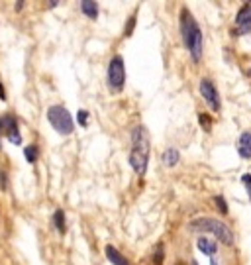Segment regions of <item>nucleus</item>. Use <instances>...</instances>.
Listing matches in <instances>:
<instances>
[{
    "label": "nucleus",
    "instance_id": "nucleus-1",
    "mask_svg": "<svg viewBox=\"0 0 251 265\" xmlns=\"http://www.w3.org/2000/svg\"><path fill=\"white\" fill-rule=\"evenodd\" d=\"M181 34H183V41H184V47L190 53V57L198 63L200 59H202L204 35H202L200 26L196 24V20L192 18V14L186 8L181 10Z\"/></svg>",
    "mask_w": 251,
    "mask_h": 265
},
{
    "label": "nucleus",
    "instance_id": "nucleus-2",
    "mask_svg": "<svg viewBox=\"0 0 251 265\" xmlns=\"http://www.w3.org/2000/svg\"><path fill=\"white\" fill-rule=\"evenodd\" d=\"M149 163V132L145 126H137L132 132V151H130V165L137 175L147 173Z\"/></svg>",
    "mask_w": 251,
    "mask_h": 265
},
{
    "label": "nucleus",
    "instance_id": "nucleus-3",
    "mask_svg": "<svg viewBox=\"0 0 251 265\" xmlns=\"http://www.w3.org/2000/svg\"><path fill=\"white\" fill-rule=\"evenodd\" d=\"M192 232H208V234H214L216 240H220L224 246H232L234 244V232L228 228V224L220 222L218 218H212V216H202V218H196L190 222L188 226Z\"/></svg>",
    "mask_w": 251,
    "mask_h": 265
},
{
    "label": "nucleus",
    "instance_id": "nucleus-4",
    "mask_svg": "<svg viewBox=\"0 0 251 265\" xmlns=\"http://www.w3.org/2000/svg\"><path fill=\"white\" fill-rule=\"evenodd\" d=\"M47 120L49 124L53 126V130L61 136H71L73 130H75V124H73V118L69 114V110L61 104H53L47 108Z\"/></svg>",
    "mask_w": 251,
    "mask_h": 265
},
{
    "label": "nucleus",
    "instance_id": "nucleus-5",
    "mask_svg": "<svg viewBox=\"0 0 251 265\" xmlns=\"http://www.w3.org/2000/svg\"><path fill=\"white\" fill-rule=\"evenodd\" d=\"M106 83H108V88L114 90V92H120L124 88V85H126V67H124V59L120 55L112 57V61L108 63Z\"/></svg>",
    "mask_w": 251,
    "mask_h": 265
},
{
    "label": "nucleus",
    "instance_id": "nucleus-6",
    "mask_svg": "<svg viewBox=\"0 0 251 265\" xmlns=\"http://www.w3.org/2000/svg\"><path fill=\"white\" fill-rule=\"evenodd\" d=\"M200 94L204 96V100L210 106L212 112H220V108H222L220 94H218V90H216V87H214V83L210 79H202V81H200Z\"/></svg>",
    "mask_w": 251,
    "mask_h": 265
},
{
    "label": "nucleus",
    "instance_id": "nucleus-7",
    "mask_svg": "<svg viewBox=\"0 0 251 265\" xmlns=\"http://www.w3.org/2000/svg\"><path fill=\"white\" fill-rule=\"evenodd\" d=\"M235 26H237L235 34H249L251 32V2L241 6V10L235 16Z\"/></svg>",
    "mask_w": 251,
    "mask_h": 265
},
{
    "label": "nucleus",
    "instance_id": "nucleus-8",
    "mask_svg": "<svg viewBox=\"0 0 251 265\" xmlns=\"http://www.w3.org/2000/svg\"><path fill=\"white\" fill-rule=\"evenodd\" d=\"M196 246H198V249L202 251L204 255H210V257H214L216 251H218V244L212 242V240H208L206 236H200L198 242H196Z\"/></svg>",
    "mask_w": 251,
    "mask_h": 265
},
{
    "label": "nucleus",
    "instance_id": "nucleus-9",
    "mask_svg": "<svg viewBox=\"0 0 251 265\" xmlns=\"http://www.w3.org/2000/svg\"><path fill=\"white\" fill-rule=\"evenodd\" d=\"M237 151L243 159H251V132H243L239 136V143H237Z\"/></svg>",
    "mask_w": 251,
    "mask_h": 265
},
{
    "label": "nucleus",
    "instance_id": "nucleus-10",
    "mask_svg": "<svg viewBox=\"0 0 251 265\" xmlns=\"http://www.w3.org/2000/svg\"><path fill=\"white\" fill-rule=\"evenodd\" d=\"M104 253H106V257H108V261L110 263H114V265H130V261L114 247V246H106L104 247Z\"/></svg>",
    "mask_w": 251,
    "mask_h": 265
},
{
    "label": "nucleus",
    "instance_id": "nucleus-11",
    "mask_svg": "<svg viewBox=\"0 0 251 265\" xmlns=\"http://www.w3.org/2000/svg\"><path fill=\"white\" fill-rule=\"evenodd\" d=\"M14 128H18V122L12 114H4V116H0V134H6L12 132Z\"/></svg>",
    "mask_w": 251,
    "mask_h": 265
},
{
    "label": "nucleus",
    "instance_id": "nucleus-12",
    "mask_svg": "<svg viewBox=\"0 0 251 265\" xmlns=\"http://www.w3.org/2000/svg\"><path fill=\"white\" fill-rule=\"evenodd\" d=\"M81 10L90 20H96V16H98V4L92 2V0H83V2H81Z\"/></svg>",
    "mask_w": 251,
    "mask_h": 265
},
{
    "label": "nucleus",
    "instance_id": "nucleus-13",
    "mask_svg": "<svg viewBox=\"0 0 251 265\" xmlns=\"http://www.w3.org/2000/svg\"><path fill=\"white\" fill-rule=\"evenodd\" d=\"M179 149H175V147H169L165 153H163V163L167 165V167H175L177 163H179Z\"/></svg>",
    "mask_w": 251,
    "mask_h": 265
},
{
    "label": "nucleus",
    "instance_id": "nucleus-14",
    "mask_svg": "<svg viewBox=\"0 0 251 265\" xmlns=\"http://www.w3.org/2000/svg\"><path fill=\"white\" fill-rule=\"evenodd\" d=\"M53 224H55L57 232L65 234L67 226H65V214H63V210H55V214H53Z\"/></svg>",
    "mask_w": 251,
    "mask_h": 265
},
{
    "label": "nucleus",
    "instance_id": "nucleus-15",
    "mask_svg": "<svg viewBox=\"0 0 251 265\" xmlns=\"http://www.w3.org/2000/svg\"><path fill=\"white\" fill-rule=\"evenodd\" d=\"M163 259H165V251H163V244H159V246H157V249L153 251L151 265H163Z\"/></svg>",
    "mask_w": 251,
    "mask_h": 265
},
{
    "label": "nucleus",
    "instance_id": "nucleus-16",
    "mask_svg": "<svg viewBox=\"0 0 251 265\" xmlns=\"http://www.w3.org/2000/svg\"><path fill=\"white\" fill-rule=\"evenodd\" d=\"M24 155H26V159H28L30 163H33V161H37L39 151H37V147H35V145H28V147L24 149Z\"/></svg>",
    "mask_w": 251,
    "mask_h": 265
},
{
    "label": "nucleus",
    "instance_id": "nucleus-17",
    "mask_svg": "<svg viewBox=\"0 0 251 265\" xmlns=\"http://www.w3.org/2000/svg\"><path fill=\"white\" fill-rule=\"evenodd\" d=\"M6 138H8V141H10V143H14V145H20V143H22V136H20L18 128H14L12 132H8V136H6Z\"/></svg>",
    "mask_w": 251,
    "mask_h": 265
},
{
    "label": "nucleus",
    "instance_id": "nucleus-18",
    "mask_svg": "<svg viewBox=\"0 0 251 265\" xmlns=\"http://www.w3.org/2000/svg\"><path fill=\"white\" fill-rule=\"evenodd\" d=\"M198 122H200V126H202L206 132H212V120L206 114H198Z\"/></svg>",
    "mask_w": 251,
    "mask_h": 265
},
{
    "label": "nucleus",
    "instance_id": "nucleus-19",
    "mask_svg": "<svg viewBox=\"0 0 251 265\" xmlns=\"http://www.w3.org/2000/svg\"><path fill=\"white\" fill-rule=\"evenodd\" d=\"M214 202H216V206H218V210L222 212V214H228V204H226L224 196H214Z\"/></svg>",
    "mask_w": 251,
    "mask_h": 265
},
{
    "label": "nucleus",
    "instance_id": "nucleus-20",
    "mask_svg": "<svg viewBox=\"0 0 251 265\" xmlns=\"http://www.w3.org/2000/svg\"><path fill=\"white\" fill-rule=\"evenodd\" d=\"M77 120H79V124H81L83 128H86V124H88V112H86V110H79Z\"/></svg>",
    "mask_w": 251,
    "mask_h": 265
},
{
    "label": "nucleus",
    "instance_id": "nucleus-21",
    "mask_svg": "<svg viewBox=\"0 0 251 265\" xmlns=\"http://www.w3.org/2000/svg\"><path fill=\"white\" fill-rule=\"evenodd\" d=\"M241 183L245 185V191H247V196L251 198V175H249V173H245V175L241 177Z\"/></svg>",
    "mask_w": 251,
    "mask_h": 265
},
{
    "label": "nucleus",
    "instance_id": "nucleus-22",
    "mask_svg": "<svg viewBox=\"0 0 251 265\" xmlns=\"http://www.w3.org/2000/svg\"><path fill=\"white\" fill-rule=\"evenodd\" d=\"M134 26H135V16H132V18H130V22H128V28L124 30V35H126V37H130V35H132V32H134Z\"/></svg>",
    "mask_w": 251,
    "mask_h": 265
},
{
    "label": "nucleus",
    "instance_id": "nucleus-23",
    "mask_svg": "<svg viewBox=\"0 0 251 265\" xmlns=\"http://www.w3.org/2000/svg\"><path fill=\"white\" fill-rule=\"evenodd\" d=\"M0 183H2V189H6V173L0 171Z\"/></svg>",
    "mask_w": 251,
    "mask_h": 265
},
{
    "label": "nucleus",
    "instance_id": "nucleus-24",
    "mask_svg": "<svg viewBox=\"0 0 251 265\" xmlns=\"http://www.w3.org/2000/svg\"><path fill=\"white\" fill-rule=\"evenodd\" d=\"M0 100H6V90H4V85L0 83Z\"/></svg>",
    "mask_w": 251,
    "mask_h": 265
},
{
    "label": "nucleus",
    "instance_id": "nucleus-25",
    "mask_svg": "<svg viewBox=\"0 0 251 265\" xmlns=\"http://www.w3.org/2000/svg\"><path fill=\"white\" fill-rule=\"evenodd\" d=\"M210 265H218V263H216V261H214V259H212V261H210Z\"/></svg>",
    "mask_w": 251,
    "mask_h": 265
},
{
    "label": "nucleus",
    "instance_id": "nucleus-26",
    "mask_svg": "<svg viewBox=\"0 0 251 265\" xmlns=\"http://www.w3.org/2000/svg\"><path fill=\"white\" fill-rule=\"evenodd\" d=\"M175 265H184V263H181V261H179V263H175Z\"/></svg>",
    "mask_w": 251,
    "mask_h": 265
},
{
    "label": "nucleus",
    "instance_id": "nucleus-27",
    "mask_svg": "<svg viewBox=\"0 0 251 265\" xmlns=\"http://www.w3.org/2000/svg\"><path fill=\"white\" fill-rule=\"evenodd\" d=\"M249 75H251V69H249Z\"/></svg>",
    "mask_w": 251,
    "mask_h": 265
}]
</instances>
